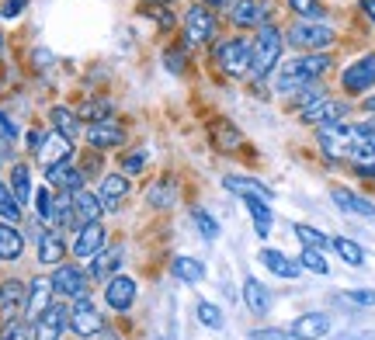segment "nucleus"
<instances>
[{
    "mask_svg": "<svg viewBox=\"0 0 375 340\" xmlns=\"http://www.w3.org/2000/svg\"><path fill=\"white\" fill-rule=\"evenodd\" d=\"M118 164H122V173H125V177H136V173L146 170V150H125Z\"/></svg>",
    "mask_w": 375,
    "mask_h": 340,
    "instance_id": "49530a36",
    "label": "nucleus"
},
{
    "mask_svg": "<svg viewBox=\"0 0 375 340\" xmlns=\"http://www.w3.org/2000/svg\"><path fill=\"white\" fill-rule=\"evenodd\" d=\"M219 31H222L219 10H212L205 3H191L181 14V45H188V49L219 42Z\"/></svg>",
    "mask_w": 375,
    "mask_h": 340,
    "instance_id": "39448f33",
    "label": "nucleus"
},
{
    "mask_svg": "<svg viewBox=\"0 0 375 340\" xmlns=\"http://www.w3.org/2000/svg\"><path fill=\"white\" fill-rule=\"evenodd\" d=\"M299 264H302V271H313V274H327L330 271L323 250H316V247H302L299 250Z\"/></svg>",
    "mask_w": 375,
    "mask_h": 340,
    "instance_id": "c03bdc74",
    "label": "nucleus"
},
{
    "mask_svg": "<svg viewBox=\"0 0 375 340\" xmlns=\"http://www.w3.org/2000/svg\"><path fill=\"white\" fill-rule=\"evenodd\" d=\"M0 56H3V31H0Z\"/></svg>",
    "mask_w": 375,
    "mask_h": 340,
    "instance_id": "e2e57ef3",
    "label": "nucleus"
},
{
    "mask_svg": "<svg viewBox=\"0 0 375 340\" xmlns=\"http://www.w3.org/2000/svg\"><path fill=\"white\" fill-rule=\"evenodd\" d=\"M222 187H226L229 194H236V198H257V201H268V205H271V198H275V191H271L264 180L250 177V173H226V177H222Z\"/></svg>",
    "mask_w": 375,
    "mask_h": 340,
    "instance_id": "6ab92c4d",
    "label": "nucleus"
},
{
    "mask_svg": "<svg viewBox=\"0 0 375 340\" xmlns=\"http://www.w3.org/2000/svg\"><path fill=\"white\" fill-rule=\"evenodd\" d=\"M327 94H330V90L323 87V80H316V84L295 90V94L288 97V108H292V115H299V111H306L309 104H316V101H320V97H327Z\"/></svg>",
    "mask_w": 375,
    "mask_h": 340,
    "instance_id": "c9c22d12",
    "label": "nucleus"
},
{
    "mask_svg": "<svg viewBox=\"0 0 375 340\" xmlns=\"http://www.w3.org/2000/svg\"><path fill=\"white\" fill-rule=\"evenodd\" d=\"M348 115H351V101H348L344 94H341V97L327 94V97H320L316 104H309L306 111H299L295 118H299L302 125L320 129V125H337V122H348Z\"/></svg>",
    "mask_w": 375,
    "mask_h": 340,
    "instance_id": "6e6552de",
    "label": "nucleus"
},
{
    "mask_svg": "<svg viewBox=\"0 0 375 340\" xmlns=\"http://www.w3.org/2000/svg\"><path fill=\"white\" fill-rule=\"evenodd\" d=\"M285 45L295 52H330L337 45V28L330 21H309V17H295L285 28Z\"/></svg>",
    "mask_w": 375,
    "mask_h": 340,
    "instance_id": "20e7f679",
    "label": "nucleus"
},
{
    "mask_svg": "<svg viewBox=\"0 0 375 340\" xmlns=\"http://www.w3.org/2000/svg\"><path fill=\"white\" fill-rule=\"evenodd\" d=\"M358 104H362V111H369V115H375V90H372V94H365V97H362Z\"/></svg>",
    "mask_w": 375,
    "mask_h": 340,
    "instance_id": "13d9d810",
    "label": "nucleus"
},
{
    "mask_svg": "<svg viewBox=\"0 0 375 340\" xmlns=\"http://www.w3.org/2000/svg\"><path fill=\"white\" fill-rule=\"evenodd\" d=\"M198 3H205V7H212V10H229L233 0H198Z\"/></svg>",
    "mask_w": 375,
    "mask_h": 340,
    "instance_id": "4d7b16f0",
    "label": "nucleus"
},
{
    "mask_svg": "<svg viewBox=\"0 0 375 340\" xmlns=\"http://www.w3.org/2000/svg\"><path fill=\"white\" fill-rule=\"evenodd\" d=\"M185 52H191L188 45L167 49V56H164V59H167V70H171V73H185Z\"/></svg>",
    "mask_w": 375,
    "mask_h": 340,
    "instance_id": "603ef678",
    "label": "nucleus"
},
{
    "mask_svg": "<svg viewBox=\"0 0 375 340\" xmlns=\"http://www.w3.org/2000/svg\"><path fill=\"white\" fill-rule=\"evenodd\" d=\"M49 281H52L56 299H70L73 302V299H84L91 292V274L80 264H70V260H63L59 267H52Z\"/></svg>",
    "mask_w": 375,
    "mask_h": 340,
    "instance_id": "1a4fd4ad",
    "label": "nucleus"
},
{
    "mask_svg": "<svg viewBox=\"0 0 375 340\" xmlns=\"http://www.w3.org/2000/svg\"><path fill=\"white\" fill-rule=\"evenodd\" d=\"M84 139H87L91 150L108 153V150H122V146L129 143V132H125V125L111 115V118H104V122H91V125L84 129Z\"/></svg>",
    "mask_w": 375,
    "mask_h": 340,
    "instance_id": "9b49d317",
    "label": "nucleus"
},
{
    "mask_svg": "<svg viewBox=\"0 0 375 340\" xmlns=\"http://www.w3.org/2000/svg\"><path fill=\"white\" fill-rule=\"evenodd\" d=\"M337 90L348 101H362L365 94L375 90V52H362L351 63H344L341 77H337Z\"/></svg>",
    "mask_w": 375,
    "mask_h": 340,
    "instance_id": "423d86ee",
    "label": "nucleus"
},
{
    "mask_svg": "<svg viewBox=\"0 0 375 340\" xmlns=\"http://www.w3.org/2000/svg\"><path fill=\"white\" fill-rule=\"evenodd\" d=\"M42 139H45V132H42V129H28V132H24V150L35 157V153H38V146H42Z\"/></svg>",
    "mask_w": 375,
    "mask_h": 340,
    "instance_id": "864d4df0",
    "label": "nucleus"
},
{
    "mask_svg": "<svg viewBox=\"0 0 375 340\" xmlns=\"http://www.w3.org/2000/svg\"><path fill=\"white\" fill-rule=\"evenodd\" d=\"M97 340H122V334H118V330H111V327H104V334H101Z\"/></svg>",
    "mask_w": 375,
    "mask_h": 340,
    "instance_id": "052dcab7",
    "label": "nucleus"
},
{
    "mask_svg": "<svg viewBox=\"0 0 375 340\" xmlns=\"http://www.w3.org/2000/svg\"><path fill=\"white\" fill-rule=\"evenodd\" d=\"M73 215H77V226H87V222H101L104 219V205H101L97 191L80 187L73 194Z\"/></svg>",
    "mask_w": 375,
    "mask_h": 340,
    "instance_id": "a878e982",
    "label": "nucleus"
},
{
    "mask_svg": "<svg viewBox=\"0 0 375 340\" xmlns=\"http://www.w3.org/2000/svg\"><path fill=\"white\" fill-rule=\"evenodd\" d=\"M226 21L240 31H257L261 24L275 21V0H233Z\"/></svg>",
    "mask_w": 375,
    "mask_h": 340,
    "instance_id": "0eeeda50",
    "label": "nucleus"
},
{
    "mask_svg": "<svg viewBox=\"0 0 375 340\" xmlns=\"http://www.w3.org/2000/svg\"><path fill=\"white\" fill-rule=\"evenodd\" d=\"M97 198H101V205H104V212H115V208H122L125 205V198L132 194V177H125L122 170H111V173H104L101 180H97Z\"/></svg>",
    "mask_w": 375,
    "mask_h": 340,
    "instance_id": "4468645a",
    "label": "nucleus"
},
{
    "mask_svg": "<svg viewBox=\"0 0 375 340\" xmlns=\"http://www.w3.org/2000/svg\"><path fill=\"white\" fill-rule=\"evenodd\" d=\"M178 198H181V191H178V180H171V177L153 180V184H150V191H146L150 208H160V212L174 208V205H178Z\"/></svg>",
    "mask_w": 375,
    "mask_h": 340,
    "instance_id": "cd10ccee",
    "label": "nucleus"
},
{
    "mask_svg": "<svg viewBox=\"0 0 375 340\" xmlns=\"http://www.w3.org/2000/svg\"><path fill=\"white\" fill-rule=\"evenodd\" d=\"M0 160H3V157H0Z\"/></svg>",
    "mask_w": 375,
    "mask_h": 340,
    "instance_id": "69168bd1",
    "label": "nucleus"
},
{
    "mask_svg": "<svg viewBox=\"0 0 375 340\" xmlns=\"http://www.w3.org/2000/svg\"><path fill=\"white\" fill-rule=\"evenodd\" d=\"M257 257H261V264H264L271 274L288 278V281H292V278H299V271H302V264H299V260H292L288 254H281V250H275V247H264Z\"/></svg>",
    "mask_w": 375,
    "mask_h": 340,
    "instance_id": "c756f323",
    "label": "nucleus"
},
{
    "mask_svg": "<svg viewBox=\"0 0 375 340\" xmlns=\"http://www.w3.org/2000/svg\"><path fill=\"white\" fill-rule=\"evenodd\" d=\"M281 334L278 330H257V334H254V340H278Z\"/></svg>",
    "mask_w": 375,
    "mask_h": 340,
    "instance_id": "bf43d9fd",
    "label": "nucleus"
},
{
    "mask_svg": "<svg viewBox=\"0 0 375 340\" xmlns=\"http://www.w3.org/2000/svg\"><path fill=\"white\" fill-rule=\"evenodd\" d=\"M24 254V236L14 222H3L0 219V260H17Z\"/></svg>",
    "mask_w": 375,
    "mask_h": 340,
    "instance_id": "7c9ffc66",
    "label": "nucleus"
},
{
    "mask_svg": "<svg viewBox=\"0 0 375 340\" xmlns=\"http://www.w3.org/2000/svg\"><path fill=\"white\" fill-rule=\"evenodd\" d=\"M288 334H292V340H323L330 334V316L327 313H302Z\"/></svg>",
    "mask_w": 375,
    "mask_h": 340,
    "instance_id": "393cba45",
    "label": "nucleus"
},
{
    "mask_svg": "<svg viewBox=\"0 0 375 340\" xmlns=\"http://www.w3.org/2000/svg\"><path fill=\"white\" fill-rule=\"evenodd\" d=\"M17 136H21V129L14 125V118H10L7 111H0V157H7V153L14 150Z\"/></svg>",
    "mask_w": 375,
    "mask_h": 340,
    "instance_id": "37998d69",
    "label": "nucleus"
},
{
    "mask_svg": "<svg viewBox=\"0 0 375 340\" xmlns=\"http://www.w3.org/2000/svg\"><path fill=\"white\" fill-rule=\"evenodd\" d=\"M341 299H344V302H351V306H358V309H372L375 306V292L372 288H351V292H341Z\"/></svg>",
    "mask_w": 375,
    "mask_h": 340,
    "instance_id": "09e8293b",
    "label": "nucleus"
},
{
    "mask_svg": "<svg viewBox=\"0 0 375 340\" xmlns=\"http://www.w3.org/2000/svg\"><path fill=\"white\" fill-rule=\"evenodd\" d=\"M31 201H35V212H38V219L52 226V219H56V191H52L49 184H42V187L31 194Z\"/></svg>",
    "mask_w": 375,
    "mask_h": 340,
    "instance_id": "4c0bfd02",
    "label": "nucleus"
},
{
    "mask_svg": "<svg viewBox=\"0 0 375 340\" xmlns=\"http://www.w3.org/2000/svg\"><path fill=\"white\" fill-rule=\"evenodd\" d=\"M330 247H334V254L341 257L344 264H351V267H362V264H365V250H362L355 240H348V236H334Z\"/></svg>",
    "mask_w": 375,
    "mask_h": 340,
    "instance_id": "e433bc0d",
    "label": "nucleus"
},
{
    "mask_svg": "<svg viewBox=\"0 0 375 340\" xmlns=\"http://www.w3.org/2000/svg\"><path fill=\"white\" fill-rule=\"evenodd\" d=\"M52 299H56L52 281H49V278H42V274H38V278H31V281H28V309H24V316L35 323V320L52 306Z\"/></svg>",
    "mask_w": 375,
    "mask_h": 340,
    "instance_id": "5701e85b",
    "label": "nucleus"
},
{
    "mask_svg": "<svg viewBox=\"0 0 375 340\" xmlns=\"http://www.w3.org/2000/svg\"><path fill=\"white\" fill-rule=\"evenodd\" d=\"M77 115H80V122H104V118H111L115 115V104L108 101V97H87V101H80L77 108H73Z\"/></svg>",
    "mask_w": 375,
    "mask_h": 340,
    "instance_id": "473e14b6",
    "label": "nucleus"
},
{
    "mask_svg": "<svg viewBox=\"0 0 375 340\" xmlns=\"http://www.w3.org/2000/svg\"><path fill=\"white\" fill-rule=\"evenodd\" d=\"M212 63L222 77L229 80H247L250 77V63H254V45L247 35H226L219 42H212Z\"/></svg>",
    "mask_w": 375,
    "mask_h": 340,
    "instance_id": "7ed1b4c3",
    "label": "nucleus"
},
{
    "mask_svg": "<svg viewBox=\"0 0 375 340\" xmlns=\"http://www.w3.org/2000/svg\"><path fill=\"white\" fill-rule=\"evenodd\" d=\"M21 212H24V208H21V201L14 198L10 184H3V180H0V219H3V222H17V219H21Z\"/></svg>",
    "mask_w": 375,
    "mask_h": 340,
    "instance_id": "a19ab883",
    "label": "nucleus"
},
{
    "mask_svg": "<svg viewBox=\"0 0 375 340\" xmlns=\"http://www.w3.org/2000/svg\"><path fill=\"white\" fill-rule=\"evenodd\" d=\"M143 14H146L157 28H164V31H174V28H178V17H174V10H171L167 3H160V7L146 3V7H143Z\"/></svg>",
    "mask_w": 375,
    "mask_h": 340,
    "instance_id": "79ce46f5",
    "label": "nucleus"
},
{
    "mask_svg": "<svg viewBox=\"0 0 375 340\" xmlns=\"http://www.w3.org/2000/svg\"><path fill=\"white\" fill-rule=\"evenodd\" d=\"M70 330H73L77 340H97L104 334V316L87 295L70 302Z\"/></svg>",
    "mask_w": 375,
    "mask_h": 340,
    "instance_id": "9d476101",
    "label": "nucleus"
},
{
    "mask_svg": "<svg viewBox=\"0 0 375 340\" xmlns=\"http://www.w3.org/2000/svg\"><path fill=\"white\" fill-rule=\"evenodd\" d=\"M330 198H334V205L337 208H344V212H351V215H375V201H369L365 194H358V191H351V187H334L330 191Z\"/></svg>",
    "mask_w": 375,
    "mask_h": 340,
    "instance_id": "bb28decb",
    "label": "nucleus"
},
{
    "mask_svg": "<svg viewBox=\"0 0 375 340\" xmlns=\"http://www.w3.org/2000/svg\"><path fill=\"white\" fill-rule=\"evenodd\" d=\"M191 219L198 222V233H201L205 240H215V236H219V222H215V215H212V212H205V208H198V205H194V208H191Z\"/></svg>",
    "mask_w": 375,
    "mask_h": 340,
    "instance_id": "a18cd8bd",
    "label": "nucleus"
},
{
    "mask_svg": "<svg viewBox=\"0 0 375 340\" xmlns=\"http://www.w3.org/2000/svg\"><path fill=\"white\" fill-rule=\"evenodd\" d=\"M49 125H52V132H59V136L70 139L73 146H77L80 136H84V122H80V115H77L73 108H66V104H52V108H49Z\"/></svg>",
    "mask_w": 375,
    "mask_h": 340,
    "instance_id": "412c9836",
    "label": "nucleus"
},
{
    "mask_svg": "<svg viewBox=\"0 0 375 340\" xmlns=\"http://www.w3.org/2000/svg\"><path fill=\"white\" fill-rule=\"evenodd\" d=\"M334 66H337L334 52H295L292 59H281V66L271 77V90L278 97H292L295 90L323 80Z\"/></svg>",
    "mask_w": 375,
    "mask_h": 340,
    "instance_id": "f257e3e1",
    "label": "nucleus"
},
{
    "mask_svg": "<svg viewBox=\"0 0 375 340\" xmlns=\"http://www.w3.org/2000/svg\"><path fill=\"white\" fill-rule=\"evenodd\" d=\"M28 309V281L21 278H3L0 281V316L17 320Z\"/></svg>",
    "mask_w": 375,
    "mask_h": 340,
    "instance_id": "f3484780",
    "label": "nucleus"
},
{
    "mask_svg": "<svg viewBox=\"0 0 375 340\" xmlns=\"http://www.w3.org/2000/svg\"><path fill=\"white\" fill-rule=\"evenodd\" d=\"M208 139H212V150L215 153H240L243 150V132L229 122V118H212L208 122Z\"/></svg>",
    "mask_w": 375,
    "mask_h": 340,
    "instance_id": "a211bd4d",
    "label": "nucleus"
},
{
    "mask_svg": "<svg viewBox=\"0 0 375 340\" xmlns=\"http://www.w3.org/2000/svg\"><path fill=\"white\" fill-rule=\"evenodd\" d=\"M24 7H28V0H7L0 7V17H17V14H24Z\"/></svg>",
    "mask_w": 375,
    "mask_h": 340,
    "instance_id": "5fc2aeb1",
    "label": "nucleus"
},
{
    "mask_svg": "<svg viewBox=\"0 0 375 340\" xmlns=\"http://www.w3.org/2000/svg\"><path fill=\"white\" fill-rule=\"evenodd\" d=\"M136 295H139V281H136L132 274H115V278L104 281V306H108L111 313H118V316L132 313Z\"/></svg>",
    "mask_w": 375,
    "mask_h": 340,
    "instance_id": "f8f14e48",
    "label": "nucleus"
},
{
    "mask_svg": "<svg viewBox=\"0 0 375 340\" xmlns=\"http://www.w3.org/2000/svg\"><path fill=\"white\" fill-rule=\"evenodd\" d=\"M125 264V243H104V250H97V254L87 260V274H91V281H108V278H115L118 274V267Z\"/></svg>",
    "mask_w": 375,
    "mask_h": 340,
    "instance_id": "dca6fc26",
    "label": "nucleus"
},
{
    "mask_svg": "<svg viewBox=\"0 0 375 340\" xmlns=\"http://www.w3.org/2000/svg\"><path fill=\"white\" fill-rule=\"evenodd\" d=\"M0 330H3V327H0Z\"/></svg>",
    "mask_w": 375,
    "mask_h": 340,
    "instance_id": "0e129e2a",
    "label": "nucleus"
},
{
    "mask_svg": "<svg viewBox=\"0 0 375 340\" xmlns=\"http://www.w3.org/2000/svg\"><path fill=\"white\" fill-rule=\"evenodd\" d=\"M292 233H295V240H299L302 247H316V250H327V247H330V236H327V233H320L316 226L295 222V226H292Z\"/></svg>",
    "mask_w": 375,
    "mask_h": 340,
    "instance_id": "58836bf2",
    "label": "nucleus"
},
{
    "mask_svg": "<svg viewBox=\"0 0 375 340\" xmlns=\"http://www.w3.org/2000/svg\"><path fill=\"white\" fill-rule=\"evenodd\" d=\"M285 7L292 10V17H309V21H323L327 7L320 0H285Z\"/></svg>",
    "mask_w": 375,
    "mask_h": 340,
    "instance_id": "ea45409f",
    "label": "nucleus"
},
{
    "mask_svg": "<svg viewBox=\"0 0 375 340\" xmlns=\"http://www.w3.org/2000/svg\"><path fill=\"white\" fill-rule=\"evenodd\" d=\"M351 173L358 177V180H375V153L372 157H362V160H355V164H348Z\"/></svg>",
    "mask_w": 375,
    "mask_h": 340,
    "instance_id": "3c124183",
    "label": "nucleus"
},
{
    "mask_svg": "<svg viewBox=\"0 0 375 340\" xmlns=\"http://www.w3.org/2000/svg\"><path fill=\"white\" fill-rule=\"evenodd\" d=\"M250 45H254V63H250L247 84L268 87L271 77H275V70L281 66V59H285V49H288V45H285V28L275 24V21L261 24V28L250 35Z\"/></svg>",
    "mask_w": 375,
    "mask_h": 340,
    "instance_id": "f03ea898",
    "label": "nucleus"
},
{
    "mask_svg": "<svg viewBox=\"0 0 375 340\" xmlns=\"http://www.w3.org/2000/svg\"><path fill=\"white\" fill-rule=\"evenodd\" d=\"M7 184H10L14 198H17V201H21V208H24V205L31 201V194H35V191H31V167H28V164H14Z\"/></svg>",
    "mask_w": 375,
    "mask_h": 340,
    "instance_id": "72a5a7b5",
    "label": "nucleus"
},
{
    "mask_svg": "<svg viewBox=\"0 0 375 340\" xmlns=\"http://www.w3.org/2000/svg\"><path fill=\"white\" fill-rule=\"evenodd\" d=\"M243 306H247L254 316H268V309H271V292L264 288V281L243 278Z\"/></svg>",
    "mask_w": 375,
    "mask_h": 340,
    "instance_id": "c85d7f7f",
    "label": "nucleus"
},
{
    "mask_svg": "<svg viewBox=\"0 0 375 340\" xmlns=\"http://www.w3.org/2000/svg\"><path fill=\"white\" fill-rule=\"evenodd\" d=\"M70 254V247H66V240H63V233L59 229H45V233H38V264H45V267H59L63 260Z\"/></svg>",
    "mask_w": 375,
    "mask_h": 340,
    "instance_id": "b1692460",
    "label": "nucleus"
},
{
    "mask_svg": "<svg viewBox=\"0 0 375 340\" xmlns=\"http://www.w3.org/2000/svg\"><path fill=\"white\" fill-rule=\"evenodd\" d=\"M243 205H247V212H250V219H254L257 236H268V233H271V226H275L271 205H268V201H257V198H243Z\"/></svg>",
    "mask_w": 375,
    "mask_h": 340,
    "instance_id": "f704fd0d",
    "label": "nucleus"
},
{
    "mask_svg": "<svg viewBox=\"0 0 375 340\" xmlns=\"http://www.w3.org/2000/svg\"><path fill=\"white\" fill-rule=\"evenodd\" d=\"M73 157V143L70 139H63L59 132H45V139H42V146H38V153H35V160L45 167H56V164H63V160H70Z\"/></svg>",
    "mask_w": 375,
    "mask_h": 340,
    "instance_id": "4be33fe9",
    "label": "nucleus"
},
{
    "mask_svg": "<svg viewBox=\"0 0 375 340\" xmlns=\"http://www.w3.org/2000/svg\"><path fill=\"white\" fill-rule=\"evenodd\" d=\"M45 184L52 191H63V194H77L80 187H87V173L80 170V164L70 157L56 167H45Z\"/></svg>",
    "mask_w": 375,
    "mask_h": 340,
    "instance_id": "2eb2a0df",
    "label": "nucleus"
},
{
    "mask_svg": "<svg viewBox=\"0 0 375 340\" xmlns=\"http://www.w3.org/2000/svg\"><path fill=\"white\" fill-rule=\"evenodd\" d=\"M358 10H362V17L375 24V0H358Z\"/></svg>",
    "mask_w": 375,
    "mask_h": 340,
    "instance_id": "6e6d98bb",
    "label": "nucleus"
},
{
    "mask_svg": "<svg viewBox=\"0 0 375 340\" xmlns=\"http://www.w3.org/2000/svg\"><path fill=\"white\" fill-rule=\"evenodd\" d=\"M0 340H31V330H28V327L21 323V316H17V320H7V323H3Z\"/></svg>",
    "mask_w": 375,
    "mask_h": 340,
    "instance_id": "8fccbe9b",
    "label": "nucleus"
},
{
    "mask_svg": "<svg viewBox=\"0 0 375 340\" xmlns=\"http://www.w3.org/2000/svg\"><path fill=\"white\" fill-rule=\"evenodd\" d=\"M143 3H167V7H171V3H178V0H143Z\"/></svg>",
    "mask_w": 375,
    "mask_h": 340,
    "instance_id": "680f3d73",
    "label": "nucleus"
},
{
    "mask_svg": "<svg viewBox=\"0 0 375 340\" xmlns=\"http://www.w3.org/2000/svg\"><path fill=\"white\" fill-rule=\"evenodd\" d=\"M171 274H174L178 281H185V285H198V281L205 278V264H201L198 257L178 254L171 260Z\"/></svg>",
    "mask_w": 375,
    "mask_h": 340,
    "instance_id": "2f4dec72",
    "label": "nucleus"
},
{
    "mask_svg": "<svg viewBox=\"0 0 375 340\" xmlns=\"http://www.w3.org/2000/svg\"><path fill=\"white\" fill-rule=\"evenodd\" d=\"M194 313H198L201 327H208V330H219V327H222V313H219V306H215V302H198V306H194Z\"/></svg>",
    "mask_w": 375,
    "mask_h": 340,
    "instance_id": "de8ad7c7",
    "label": "nucleus"
},
{
    "mask_svg": "<svg viewBox=\"0 0 375 340\" xmlns=\"http://www.w3.org/2000/svg\"><path fill=\"white\" fill-rule=\"evenodd\" d=\"M104 243H108V229H104V222H87V226L77 229V240H73L70 254L77 257V260H91L97 250H104Z\"/></svg>",
    "mask_w": 375,
    "mask_h": 340,
    "instance_id": "aec40b11",
    "label": "nucleus"
},
{
    "mask_svg": "<svg viewBox=\"0 0 375 340\" xmlns=\"http://www.w3.org/2000/svg\"><path fill=\"white\" fill-rule=\"evenodd\" d=\"M66 327H70V306L52 302V306L31 323V340H63Z\"/></svg>",
    "mask_w": 375,
    "mask_h": 340,
    "instance_id": "ddd939ff",
    "label": "nucleus"
}]
</instances>
